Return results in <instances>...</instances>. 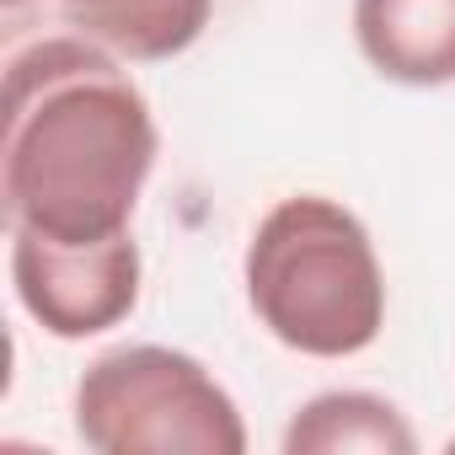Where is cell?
Returning a JSON list of instances; mask_svg holds the SVG:
<instances>
[{"mask_svg": "<svg viewBox=\"0 0 455 455\" xmlns=\"http://www.w3.org/2000/svg\"><path fill=\"white\" fill-rule=\"evenodd\" d=\"M12 284L44 332L65 343L97 338L140 300V247L129 231L108 242H49L12 225Z\"/></svg>", "mask_w": 455, "mask_h": 455, "instance_id": "4", "label": "cell"}, {"mask_svg": "<svg viewBox=\"0 0 455 455\" xmlns=\"http://www.w3.org/2000/svg\"><path fill=\"white\" fill-rule=\"evenodd\" d=\"M354 38L396 86L455 81V0H354Z\"/></svg>", "mask_w": 455, "mask_h": 455, "instance_id": "5", "label": "cell"}, {"mask_svg": "<svg viewBox=\"0 0 455 455\" xmlns=\"http://www.w3.org/2000/svg\"><path fill=\"white\" fill-rule=\"evenodd\" d=\"M6 6H28V0H6Z\"/></svg>", "mask_w": 455, "mask_h": 455, "instance_id": "8", "label": "cell"}, {"mask_svg": "<svg viewBox=\"0 0 455 455\" xmlns=\"http://www.w3.org/2000/svg\"><path fill=\"white\" fill-rule=\"evenodd\" d=\"M156 145L150 102L113 49L76 33L12 54L0 198L17 231L49 242L124 236Z\"/></svg>", "mask_w": 455, "mask_h": 455, "instance_id": "1", "label": "cell"}, {"mask_svg": "<svg viewBox=\"0 0 455 455\" xmlns=\"http://www.w3.org/2000/svg\"><path fill=\"white\" fill-rule=\"evenodd\" d=\"M450 450H455V439H450Z\"/></svg>", "mask_w": 455, "mask_h": 455, "instance_id": "9", "label": "cell"}, {"mask_svg": "<svg viewBox=\"0 0 455 455\" xmlns=\"http://www.w3.org/2000/svg\"><path fill=\"white\" fill-rule=\"evenodd\" d=\"M65 22L118 60H172L198 44L214 0H60Z\"/></svg>", "mask_w": 455, "mask_h": 455, "instance_id": "6", "label": "cell"}, {"mask_svg": "<svg viewBox=\"0 0 455 455\" xmlns=\"http://www.w3.org/2000/svg\"><path fill=\"white\" fill-rule=\"evenodd\" d=\"M247 300L295 354H364L386 327V274L359 214L322 193L279 198L247 247Z\"/></svg>", "mask_w": 455, "mask_h": 455, "instance_id": "2", "label": "cell"}, {"mask_svg": "<svg viewBox=\"0 0 455 455\" xmlns=\"http://www.w3.org/2000/svg\"><path fill=\"white\" fill-rule=\"evenodd\" d=\"M76 434L102 455H242L247 423L193 354L129 343L76 380Z\"/></svg>", "mask_w": 455, "mask_h": 455, "instance_id": "3", "label": "cell"}, {"mask_svg": "<svg viewBox=\"0 0 455 455\" xmlns=\"http://www.w3.org/2000/svg\"><path fill=\"white\" fill-rule=\"evenodd\" d=\"M284 455H418V434L386 396L322 391L290 418Z\"/></svg>", "mask_w": 455, "mask_h": 455, "instance_id": "7", "label": "cell"}]
</instances>
